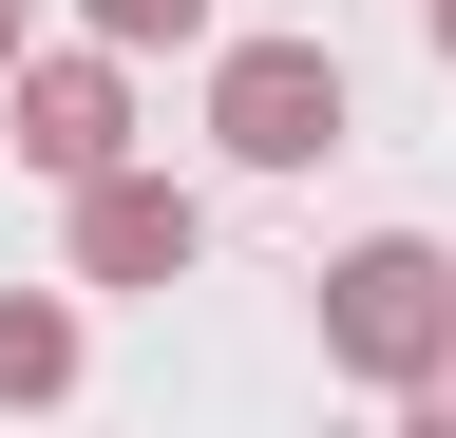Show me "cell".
Wrapping results in <instances>:
<instances>
[{
	"instance_id": "cell-1",
	"label": "cell",
	"mask_w": 456,
	"mask_h": 438,
	"mask_svg": "<svg viewBox=\"0 0 456 438\" xmlns=\"http://www.w3.org/2000/svg\"><path fill=\"white\" fill-rule=\"evenodd\" d=\"M323 343L362 362V381H437V343H456V267H437L419 229L342 248V267H323Z\"/></svg>"
},
{
	"instance_id": "cell-2",
	"label": "cell",
	"mask_w": 456,
	"mask_h": 438,
	"mask_svg": "<svg viewBox=\"0 0 456 438\" xmlns=\"http://www.w3.org/2000/svg\"><path fill=\"white\" fill-rule=\"evenodd\" d=\"M209 134L248 153V172H305V153H342V77H323V38H248V58L209 77Z\"/></svg>"
},
{
	"instance_id": "cell-3",
	"label": "cell",
	"mask_w": 456,
	"mask_h": 438,
	"mask_svg": "<svg viewBox=\"0 0 456 438\" xmlns=\"http://www.w3.org/2000/svg\"><path fill=\"white\" fill-rule=\"evenodd\" d=\"M77 267H95V286H171V267H191V191H152V172H77Z\"/></svg>"
},
{
	"instance_id": "cell-4",
	"label": "cell",
	"mask_w": 456,
	"mask_h": 438,
	"mask_svg": "<svg viewBox=\"0 0 456 438\" xmlns=\"http://www.w3.org/2000/svg\"><path fill=\"white\" fill-rule=\"evenodd\" d=\"M114 134H134V115H114L95 58H38L20 77V153H38V172H114Z\"/></svg>"
},
{
	"instance_id": "cell-5",
	"label": "cell",
	"mask_w": 456,
	"mask_h": 438,
	"mask_svg": "<svg viewBox=\"0 0 456 438\" xmlns=\"http://www.w3.org/2000/svg\"><path fill=\"white\" fill-rule=\"evenodd\" d=\"M57 381H77V324H57V305H20V286H0V401H57Z\"/></svg>"
},
{
	"instance_id": "cell-6",
	"label": "cell",
	"mask_w": 456,
	"mask_h": 438,
	"mask_svg": "<svg viewBox=\"0 0 456 438\" xmlns=\"http://www.w3.org/2000/svg\"><path fill=\"white\" fill-rule=\"evenodd\" d=\"M209 0H95V38H191Z\"/></svg>"
},
{
	"instance_id": "cell-7",
	"label": "cell",
	"mask_w": 456,
	"mask_h": 438,
	"mask_svg": "<svg viewBox=\"0 0 456 438\" xmlns=\"http://www.w3.org/2000/svg\"><path fill=\"white\" fill-rule=\"evenodd\" d=\"M0 58H20V0H0Z\"/></svg>"
},
{
	"instance_id": "cell-8",
	"label": "cell",
	"mask_w": 456,
	"mask_h": 438,
	"mask_svg": "<svg viewBox=\"0 0 456 438\" xmlns=\"http://www.w3.org/2000/svg\"><path fill=\"white\" fill-rule=\"evenodd\" d=\"M437 38H456V0H437Z\"/></svg>"
}]
</instances>
